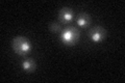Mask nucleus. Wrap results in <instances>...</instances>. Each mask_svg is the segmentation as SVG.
<instances>
[{
  "label": "nucleus",
  "mask_w": 125,
  "mask_h": 83,
  "mask_svg": "<svg viewBox=\"0 0 125 83\" xmlns=\"http://www.w3.org/2000/svg\"><path fill=\"white\" fill-rule=\"evenodd\" d=\"M11 47H13L14 52L17 53L18 55H21V56H26L32 50V46H31L30 41L24 37H15L13 42H11Z\"/></svg>",
  "instance_id": "f257e3e1"
},
{
  "label": "nucleus",
  "mask_w": 125,
  "mask_h": 83,
  "mask_svg": "<svg viewBox=\"0 0 125 83\" xmlns=\"http://www.w3.org/2000/svg\"><path fill=\"white\" fill-rule=\"evenodd\" d=\"M80 37V33L77 28L73 26H67L61 31V39L62 44L67 46H73L78 42Z\"/></svg>",
  "instance_id": "f03ea898"
},
{
  "label": "nucleus",
  "mask_w": 125,
  "mask_h": 83,
  "mask_svg": "<svg viewBox=\"0 0 125 83\" xmlns=\"http://www.w3.org/2000/svg\"><path fill=\"white\" fill-rule=\"evenodd\" d=\"M106 30L101 26H95L89 31V37L94 43H100L106 37Z\"/></svg>",
  "instance_id": "7ed1b4c3"
},
{
  "label": "nucleus",
  "mask_w": 125,
  "mask_h": 83,
  "mask_svg": "<svg viewBox=\"0 0 125 83\" xmlns=\"http://www.w3.org/2000/svg\"><path fill=\"white\" fill-rule=\"evenodd\" d=\"M74 18V14L73 10L70 9V7H62L58 11V19H60L61 23H64V24H68L73 20Z\"/></svg>",
  "instance_id": "20e7f679"
},
{
  "label": "nucleus",
  "mask_w": 125,
  "mask_h": 83,
  "mask_svg": "<svg viewBox=\"0 0 125 83\" xmlns=\"http://www.w3.org/2000/svg\"><path fill=\"white\" fill-rule=\"evenodd\" d=\"M77 25L81 27V28H87V27L90 25L91 23V18L87 13H80L77 17Z\"/></svg>",
  "instance_id": "39448f33"
},
{
  "label": "nucleus",
  "mask_w": 125,
  "mask_h": 83,
  "mask_svg": "<svg viewBox=\"0 0 125 83\" xmlns=\"http://www.w3.org/2000/svg\"><path fill=\"white\" fill-rule=\"evenodd\" d=\"M22 68L24 71H26V72L31 73V72H34V71H36L37 65H36V62H34L33 59L28 58V59H25V60L22 62Z\"/></svg>",
  "instance_id": "423d86ee"
},
{
  "label": "nucleus",
  "mask_w": 125,
  "mask_h": 83,
  "mask_svg": "<svg viewBox=\"0 0 125 83\" xmlns=\"http://www.w3.org/2000/svg\"><path fill=\"white\" fill-rule=\"evenodd\" d=\"M49 29L51 30L52 32H54V33L61 32V31H62V25H61V23L52 22V23H50V25H49Z\"/></svg>",
  "instance_id": "0eeeda50"
}]
</instances>
